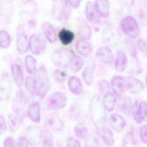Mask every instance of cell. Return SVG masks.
I'll list each match as a JSON object with an SVG mask.
<instances>
[{
  "label": "cell",
  "mask_w": 147,
  "mask_h": 147,
  "mask_svg": "<svg viewBox=\"0 0 147 147\" xmlns=\"http://www.w3.org/2000/svg\"><path fill=\"white\" fill-rule=\"evenodd\" d=\"M36 95L44 97L48 93L50 84L46 69L41 67L35 73L34 78Z\"/></svg>",
  "instance_id": "1"
},
{
  "label": "cell",
  "mask_w": 147,
  "mask_h": 147,
  "mask_svg": "<svg viewBox=\"0 0 147 147\" xmlns=\"http://www.w3.org/2000/svg\"><path fill=\"white\" fill-rule=\"evenodd\" d=\"M74 55L69 50L61 49L56 50L52 55V61L55 66L61 68L70 66Z\"/></svg>",
  "instance_id": "2"
},
{
  "label": "cell",
  "mask_w": 147,
  "mask_h": 147,
  "mask_svg": "<svg viewBox=\"0 0 147 147\" xmlns=\"http://www.w3.org/2000/svg\"><path fill=\"white\" fill-rule=\"evenodd\" d=\"M29 101V99L25 93L22 90L17 92L13 100V111L20 122L24 119L25 116L26 106Z\"/></svg>",
  "instance_id": "3"
},
{
  "label": "cell",
  "mask_w": 147,
  "mask_h": 147,
  "mask_svg": "<svg viewBox=\"0 0 147 147\" xmlns=\"http://www.w3.org/2000/svg\"><path fill=\"white\" fill-rule=\"evenodd\" d=\"M12 92V85L10 76L6 72H4L0 76V96L4 100H9Z\"/></svg>",
  "instance_id": "4"
},
{
  "label": "cell",
  "mask_w": 147,
  "mask_h": 147,
  "mask_svg": "<svg viewBox=\"0 0 147 147\" xmlns=\"http://www.w3.org/2000/svg\"><path fill=\"white\" fill-rule=\"evenodd\" d=\"M67 98L61 92H57L51 95L47 100V106L51 110L63 109L67 105Z\"/></svg>",
  "instance_id": "5"
},
{
  "label": "cell",
  "mask_w": 147,
  "mask_h": 147,
  "mask_svg": "<svg viewBox=\"0 0 147 147\" xmlns=\"http://www.w3.org/2000/svg\"><path fill=\"white\" fill-rule=\"evenodd\" d=\"M42 133L43 131L39 126L32 125L26 129L24 137L30 145L38 146L42 141Z\"/></svg>",
  "instance_id": "6"
},
{
  "label": "cell",
  "mask_w": 147,
  "mask_h": 147,
  "mask_svg": "<svg viewBox=\"0 0 147 147\" xmlns=\"http://www.w3.org/2000/svg\"><path fill=\"white\" fill-rule=\"evenodd\" d=\"M121 26L124 32L129 37H136L139 32V28L136 20L132 17H127L122 20Z\"/></svg>",
  "instance_id": "7"
},
{
  "label": "cell",
  "mask_w": 147,
  "mask_h": 147,
  "mask_svg": "<svg viewBox=\"0 0 147 147\" xmlns=\"http://www.w3.org/2000/svg\"><path fill=\"white\" fill-rule=\"evenodd\" d=\"M44 123L48 129L55 131H61L64 129V124L56 113L49 114L45 118Z\"/></svg>",
  "instance_id": "8"
},
{
  "label": "cell",
  "mask_w": 147,
  "mask_h": 147,
  "mask_svg": "<svg viewBox=\"0 0 147 147\" xmlns=\"http://www.w3.org/2000/svg\"><path fill=\"white\" fill-rule=\"evenodd\" d=\"M125 80V88L129 92L136 94L141 92L144 89V86L142 81L131 76L126 77Z\"/></svg>",
  "instance_id": "9"
},
{
  "label": "cell",
  "mask_w": 147,
  "mask_h": 147,
  "mask_svg": "<svg viewBox=\"0 0 147 147\" xmlns=\"http://www.w3.org/2000/svg\"><path fill=\"white\" fill-rule=\"evenodd\" d=\"M111 87L113 92L117 96L123 94L125 88V80L120 76H115L111 80Z\"/></svg>",
  "instance_id": "10"
},
{
  "label": "cell",
  "mask_w": 147,
  "mask_h": 147,
  "mask_svg": "<svg viewBox=\"0 0 147 147\" xmlns=\"http://www.w3.org/2000/svg\"><path fill=\"white\" fill-rule=\"evenodd\" d=\"M110 122L112 128L118 133L121 132L126 125L125 119L117 113H113L111 115Z\"/></svg>",
  "instance_id": "11"
},
{
  "label": "cell",
  "mask_w": 147,
  "mask_h": 147,
  "mask_svg": "<svg viewBox=\"0 0 147 147\" xmlns=\"http://www.w3.org/2000/svg\"><path fill=\"white\" fill-rule=\"evenodd\" d=\"M29 46L31 51L35 55H39L44 49V42L37 35L31 36L29 41Z\"/></svg>",
  "instance_id": "12"
},
{
  "label": "cell",
  "mask_w": 147,
  "mask_h": 147,
  "mask_svg": "<svg viewBox=\"0 0 147 147\" xmlns=\"http://www.w3.org/2000/svg\"><path fill=\"white\" fill-rule=\"evenodd\" d=\"M96 55L99 60L106 64H111L113 61V54L108 47L100 48L96 52Z\"/></svg>",
  "instance_id": "13"
},
{
  "label": "cell",
  "mask_w": 147,
  "mask_h": 147,
  "mask_svg": "<svg viewBox=\"0 0 147 147\" xmlns=\"http://www.w3.org/2000/svg\"><path fill=\"white\" fill-rule=\"evenodd\" d=\"M27 113L32 121L35 123L40 122L41 119L40 105L37 102H34L31 104L27 108Z\"/></svg>",
  "instance_id": "14"
},
{
  "label": "cell",
  "mask_w": 147,
  "mask_h": 147,
  "mask_svg": "<svg viewBox=\"0 0 147 147\" xmlns=\"http://www.w3.org/2000/svg\"><path fill=\"white\" fill-rule=\"evenodd\" d=\"M76 49L80 55L84 57L90 55L92 51L91 44L86 40L80 39L76 44Z\"/></svg>",
  "instance_id": "15"
},
{
  "label": "cell",
  "mask_w": 147,
  "mask_h": 147,
  "mask_svg": "<svg viewBox=\"0 0 147 147\" xmlns=\"http://www.w3.org/2000/svg\"><path fill=\"white\" fill-rule=\"evenodd\" d=\"M11 71L13 81L19 87L23 85L24 81V75L22 68L17 64H13L11 67Z\"/></svg>",
  "instance_id": "16"
},
{
  "label": "cell",
  "mask_w": 147,
  "mask_h": 147,
  "mask_svg": "<svg viewBox=\"0 0 147 147\" xmlns=\"http://www.w3.org/2000/svg\"><path fill=\"white\" fill-rule=\"evenodd\" d=\"M127 64V59L125 53L123 51H119L115 60V69L119 73L123 72L126 68Z\"/></svg>",
  "instance_id": "17"
},
{
  "label": "cell",
  "mask_w": 147,
  "mask_h": 147,
  "mask_svg": "<svg viewBox=\"0 0 147 147\" xmlns=\"http://www.w3.org/2000/svg\"><path fill=\"white\" fill-rule=\"evenodd\" d=\"M68 85L69 91L75 95H79L82 91L81 81L76 76H71L69 79Z\"/></svg>",
  "instance_id": "18"
},
{
  "label": "cell",
  "mask_w": 147,
  "mask_h": 147,
  "mask_svg": "<svg viewBox=\"0 0 147 147\" xmlns=\"http://www.w3.org/2000/svg\"><path fill=\"white\" fill-rule=\"evenodd\" d=\"M58 37L63 45H67L72 43L74 40L75 35L72 31L63 28L59 32Z\"/></svg>",
  "instance_id": "19"
},
{
  "label": "cell",
  "mask_w": 147,
  "mask_h": 147,
  "mask_svg": "<svg viewBox=\"0 0 147 147\" xmlns=\"http://www.w3.org/2000/svg\"><path fill=\"white\" fill-rule=\"evenodd\" d=\"M78 32L79 36L82 40L87 41L90 39L92 36L91 28L86 21L82 20L79 23Z\"/></svg>",
  "instance_id": "20"
},
{
  "label": "cell",
  "mask_w": 147,
  "mask_h": 147,
  "mask_svg": "<svg viewBox=\"0 0 147 147\" xmlns=\"http://www.w3.org/2000/svg\"><path fill=\"white\" fill-rule=\"evenodd\" d=\"M116 97L111 92H107L103 99V104L105 109L108 111H112L114 110L116 105Z\"/></svg>",
  "instance_id": "21"
},
{
  "label": "cell",
  "mask_w": 147,
  "mask_h": 147,
  "mask_svg": "<svg viewBox=\"0 0 147 147\" xmlns=\"http://www.w3.org/2000/svg\"><path fill=\"white\" fill-rule=\"evenodd\" d=\"M94 6L98 12L104 18H107L109 14L110 5L107 1H97L94 2Z\"/></svg>",
  "instance_id": "22"
},
{
  "label": "cell",
  "mask_w": 147,
  "mask_h": 147,
  "mask_svg": "<svg viewBox=\"0 0 147 147\" xmlns=\"http://www.w3.org/2000/svg\"><path fill=\"white\" fill-rule=\"evenodd\" d=\"M43 27L45 35L49 42H55L56 40V33L53 25L49 22H45L43 24Z\"/></svg>",
  "instance_id": "23"
},
{
  "label": "cell",
  "mask_w": 147,
  "mask_h": 147,
  "mask_svg": "<svg viewBox=\"0 0 147 147\" xmlns=\"http://www.w3.org/2000/svg\"><path fill=\"white\" fill-rule=\"evenodd\" d=\"M100 136L105 143L108 146L114 144L115 139L112 131L107 127H103L100 131Z\"/></svg>",
  "instance_id": "24"
},
{
  "label": "cell",
  "mask_w": 147,
  "mask_h": 147,
  "mask_svg": "<svg viewBox=\"0 0 147 147\" xmlns=\"http://www.w3.org/2000/svg\"><path fill=\"white\" fill-rule=\"evenodd\" d=\"M17 49L19 53L24 55L27 52L29 48V41L27 36L22 35L19 37L17 41Z\"/></svg>",
  "instance_id": "25"
},
{
  "label": "cell",
  "mask_w": 147,
  "mask_h": 147,
  "mask_svg": "<svg viewBox=\"0 0 147 147\" xmlns=\"http://www.w3.org/2000/svg\"><path fill=\"white\" fill-rule=\"evenodd\" d=\"M119 107L120 110L127 115L130 114L132 111V105L130 98L124 97L121 98L119 102Z\"/></svg>",
  "instance_id": "26"
},
{
  "label": "cell",
  "mask_w": 147,
  "mask_h": 147,
  "mask_svg": "<svg viewBox=\"0 0 147 147\" xmlns=\"http://www.w3.org/2000/svg\"><path fill=\"white\" fill-rule=\"evenodd\" d=\"M86 15L87 18L90 22H97L99 21V18L97 16L92 3L89 1L87 3L86 7Z\"/></svg>",
  "instance_id": "27"
},
{
  "label": "cell",
  "mask_w": 147,
  "mask_h": 147,
  "mask_svg": "<svg viewBox=\"0 0 147 147\" xmlns=\"http://www.w3.org/2000/svg\"><path fill=\"white\" fill-rule=\"evenodd\" d=\"M25 64L27 71L31 74L36 73L37 62L35 58L31 55L26 56L25 59Z\"/></svg>",
  "instance_id": "28"
},
{
  "label": "cell",
  "mask_w": 147,
  "mask_h": 147,
  "mask_svg": "<svg viewBox=\"0 0 147 147\" xmlns=\"http://www.w3.org/2000/svg\"><path fill=\"white\" fill-rule=\"evenodd\" d=\"M7 118L10 130L12 132H15L19 128L20 120L17 116L11 113L8 114Z\"/></svg>",
  "instance_id": "29"
},
{
  "label": "cell",
  "mask_w": 147,
  "mask_h": 147,
  "mask_svg": "<svg viewBox=\"0 0 147 147\" xmlns=\"http://www.w3.org/2000/svg\"><path fill=\"white\" fill-rule=\"evenodd\" d=\"M11 43V38L9 33L6 31H0V47L7 49Z\"/></svg>",
  "instance_id": "30"
},
{
  "label": "cell",
  "mask_w": 147,
  "mask_h": 147,
  "mask_svg": "<svg viewBox=\"0 0 147 147\" xmlns=\"http://www.w3.org/2000/svg\"><path fill=\"white\" fill-rule=\"evenodd\" d=\"M83 63L84 62L80 57L78 55H74L69 67L73 72L77 73L82 68Z\"/></svg>",
  "instance_id": "31"
},
{
  "label": "cell",
  "mask_w": 147,
  "mask_h": 147,
  "mask_svg": "<svg viewBox=\"0 0 147 147\" xmlns=\"http://www.w3.org/2000/svg\"><path fill=\"white\" fill-rule=\"evenodd\" d=\"M42 147H53V136L49 131L44 130L42 133Z\"/></svg>",
  "instance_id": "32"
},
{
  "label": "cell",
  "mask_w": 147,
  "mask_h": 147,
  "mask_svg": "<svg viewBox=\"0 0 147 147\" xmlns=\"http://www.w3.org/2000/svg\"><path fill=\"white\" fill-rule=\"evenodd\" d=\"M74 132L76 136L78 138L83 139L86 136L88 130L83 123H79L75 127Z\"/></svg>",
  "instance_id": "33"
},
{
  "label": "cell",
  "mask_w": 147,
  "mask_h": 147,
  "mask_svg": "<svg viewBox=\"0 0 147 147\" xmlns=\"http://www.w3.org/2000/svg\"><path fill=\"white\" fill-rule=\"evenodd\" d=\"M93 74V69L90 67L86 68L82 72V79L88 86H90L92 83Z\"/></svg>",
  "instance_id": "34"
},
{
  "label": "cell",
  "mask_w": 147,
  "mask_h": 147,
  "mask_svg": "<svg viewBox=\"0 0 147 147\" xmlns=\"http://www.w3.org/2000/svg\"><path fill=\"white\" fill-rule=\"evenodd\" d=\"M53 76L57 82L60 84H63L67 80V74L65 71L57 69L53 72Z\"/></svg>",
  "instance_id": "35"
},
{
  "label": "cell",
  "mask_w": 147,
  "mask_h": 147,
  "mask_svg": "<svg viewBox=\"0 0 147 147\" xmlns=\"http://www.w3.org/2000/svg\"><path fill=\"white\" fill-rule=\"evenodd\" d=\"M25 86L26 90L31 94L36 95L34 79L31 76H28L26 79Z\"/></svg>",
  "instance_id": "36"
},
{
  "label": "cell",
  "mask_w": 147,
  "mask_h": 147,
  "mask_svg": "<svg viewBox=\"0 0 147 147\" xmlns=\"http://www.w3.org/2000/svg\"><path fill=\"white\" fill-rule=\"evenodd\" d=\"M63 5L60 13V18L61 19L67 20L71 14V9L69 5L67 4L66 1H63Z\"/></svg>",
  "instance_id": "37"
},
{
  "label": "cell",
  "mask_w": 147,
  "mask_h": 147,
  "mask_svg": "<svg viewBox=\"0 0 147 147\" xmlns=\"http://www.w3.org/2000/svg\"><path fill=\"white\" fill-rule=\"evenodd\" d=\"M138 103V101H136L134 103V105H132V111L133 117L135 121L137 123H140L142 122L143 120L139 111Z\"/></svg>",
  "instance_id": "38"
},
{
  "label": "cell",
  "mask_w": 147,
  "mask_h": 147,
  "mask_svg": "<svg viewBox=\"0 0 147 147\" xmlns=\"http://www.w3.org/2000/svg\"><path fill=\"white\" fill-rule=\"evenodd\" d=\"M98 88L101 92L105 93L108 92L110 89L109 82L105 80H101L98 82Z\"/></svg>",
  "instance_id": "39"
},
{
  "label": "cell",
  "mask_w": 147,
  "mask_h": 147,
  "mask_svg": "<svg viewBox=\"0 0 147 147\" xmlns=\"http://www.w3.org/2000/svg\"><path fill=\"white\" fill-rule=\"evenodd\" d=\"M138 107L143 121L146 122L147 118V103L146 101H142L138 103Z\"/></svg>",
  "instance_id": "40"
},
{
  "label": "cell",
  "mask_w": 147,
  "mask_h": 147,
  "mask_svg": "<svg viewBox=\"0 0 147 147\" xmlns=\"http://www.w3.org/2000/svg\"><path fill=\"white\" fill-rule=\"evenodd\" d=\"M140 136L142 142L146 144L147 141V126L146 125H142L140 128Z\"/></svg>",
  "instance_id": "41"
},
{
  "label": "cell",
  "mask_w": 147,
  "mask_h": 147,
  "mask_svg": "<svg viewBox=\"0 0 147 147\" xmlns=\"http://www.w3.org/2000/svg\"><path fill=\"white\" fill-rule=\"evenodd\" d=\"M137 47L138 49L140 52L143 54L146 55L147 53V48H146V43L142 38H139L138 40Z\"/></svg>",
  "instance_id": "42"
},
{
  "label": "cell",
  "mask_w": 147,
  "mask_h": 147,
  "mask_svg": "<svg viewBox=\"0 0 147 147\" xmlns=\"http://www.w3.org/2000/svg\"><path fill=\"white\" fill-rule=\"evenodd\" d=\"M67 147H81L80 142L74 138L69 137L67 141Z\"/></svg>",
  "instance_id": "43"
},
{
  "label": "cell",
  "mask_w": 147,
  "mask_h": 147,
  "mask_svg": "<svg viewBox=\"0 0 147 147\" xmlns=\"http://www.w3.org/2000/svg\"><path fill=\"white\" fill-rule=\"evenodd\" d=\"M7 129V125L5 117L0 115V136L3 135Z\"/></svg>",
  "instance_id": "44"
},
{
  "label": "cell",
  "mask_w": 147,
  "mask_h": 147,
  "mask_svg": "<svg viewBox=\"0 0 147 147\" xmlns=\"http://www.w3.org/2000/svg\"><path fill=\"white\" fill-rule=\"evenodd\" d=\"M16 147H28V143L25 138L20 136L17 141Z\"/></svg>",
  "instance_id": "45"
},
{
  "label": "cell",
  "mask_w": 147,
  "mask_h": 147,
  "mask_svg": "<svg viewBox=\"0 0 147 147\" xmlns=\"http://www.w3.org/2000/svg\"><path fill=\"white\" fill-rule=\"evenodd\" d=\"M4 147H15L14 138L11 136L6 138L4 142Z\"/></svg>",
  "instance_id": "46"
},
{
  "label": "cell",
  "mask_w": 147,
  "mask_h": 147,
  "mask_svg": "<svg viewBox=\"0 0 147 147\" xmlns=\"http://www.w3.org/2000/svg\"><path fill=\"white\" fill-rule=\"evenodd\" d=\"M65 1L67 2L68 5L71 6L73 7L74 8H77L79 7L81 2L80 1H74H74H72V0Z\"/></svg>",
  "instance_id": "47"
},
{
  "label": "cell",
  "mask_w": 147,
  "mask_h": 147,
  "mask_svg": "<svg viewBox=\"0 0 147 147\" xmlns=\"http://www.w3.org/2000/svg\"><path fill=\"white\" fill-rule=\"evenodd\" d=\"M57 147H59V146H57Z\"/></svg>",
  "instance_id": "48"
}]
</instances>
